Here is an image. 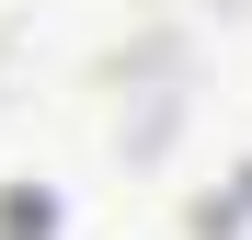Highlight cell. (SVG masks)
I'll list each match as a JSON object with an SVG mask.
<instances>
[{
	"label": "cell",
	"mask_w": 252,
	"mask_h": 240,
	"mask_svg": "<svg viewBox=\"0 0 252 240\" xmlns=\"http://www.w3.org/2000/svg\"><path fill=\"white\" fill-rule=\"evenodd\" d=\"M0 34H12V0H0Z\"/></svg>",
	"instance_id": "cell-1"
}]
</instances>
